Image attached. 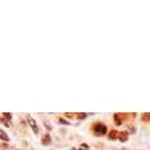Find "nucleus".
I'll list each match as a JSON object with an SVG mask.
<instances>
[{
	"label": "nucleus",
	"mask_w": 150,
	"mask_h": 150,
	"mask_svg": "<svg viewBox=\"0 0 150 150\" xmlns=\"http://www.w3.org/2000/svg\"><path fill=\"white\" fill-rule=\"evenodd\" d=\"M93 131L97 134V135H105L106 134V127L102 123H98L93 127Z\"/></svg>",
	"instance_id": "obj_1"
},
{
	"label": "nucleus",
	"mask_w": 150,
	"mask_h": 150,
	"mask_svg": "<svg viewBox=\"0 0 150 150\" xmlns=\"http://www.w3.org/2000/svg\"><path fill=\"white\" fill-rule=\"evenodd\" d=\"M125 117H127V115H124V114H115L114 118H115L116 125H121V124L123 123V120H124Z\"/></svg>",
	"instance_id": "obj_2"
},
{
	"label": "nucleus",
	"mask_w": 150,
	"mask_h": 150,
	"mask_svg": "<svg viewBox=\"0 0 150 150\" xmlns=\"http://www.w3.org/2000/svg\"><path fill=\"white\" fill-rule=\"evenodd\" d=\"M27 122H28V124L32 127L33 132H34V134H38V127H37V124H35V121H34L30 115H27Z\"/></svg>",
	"instance_id": "obj_3"
},
{
	"label": "nucleus",
	"mask_w": 150,
	"mask_h": 150,
	"mask_svg": "<svg viewBox=\"0 0 150 150\" xmlns=\"http://www.w3.org/2000/svg\"><path fill=\"white\" fill-rule=\"evenodd\" d=\"M11 117H12L11 114H7V112L3 114V118H1V121H3V123H4L6 127H10V120H11Z\"/></svg>",
	"instance_id": "obj_4"
},
{
	"label": "nucleus",
	"mask_w": 150,
	"mask_h": 150,
	"mask_svg": "<svg viewBox=\"0 0 150 150\" xmlns=\"http://www.w3.org/2000/svg\"><path fill=\"white\" fill-rule=\"evenodd\" d=\"M118 136H120V132L116 131V130H111V132L109 134V138L110 139H117Z\"/></svg>",
	"instance_id": "obj_5"
},
{
	"label": "nucleus",
	"mask_w": 150,
	"mask_h": 150,
	"mask_svg": "<svg viewBox=\"0 0 150 150\" xmlns=\"http://www.w3.org/2000/svg\"><path fill=\"white\" fill-rule=\"evenodd\" d=\"M118 139L121 142H125L128 139V132L127 131H123V132H120V136H118Z\"/></svg>",
	"instance_id": "obj_6"
},
{
	"label": "nucleus",
	"mask_w": 150,
	"mask_h": 150,
	"mask_svg": "<svg viewBox=\"0 0 150 150\" xmlns=\"http://www.w3.org/2000/svg\"><path fill=\"white\" fill-rule=\"evenodd\" d=\"M42 143H43L44 145H47V144H50V143H51V137H50V135H45V136L43 137V141H42Z\"/></svg>",
	"instance_id": "obj_7"
},
{
	"label": "nucleus",
	"mask_w": 150,
	"mask_h": 150,
	"mask_svg": "<svg viewBox=\"0 0 150 150\" xmlns=\"http://www.w3.org/2000/svg\"><path fill=\"white\" fill-rule=\"evenodd\" d=\"M0 137H1V139L3 141H5V142H7L10 138H8V136L5 134V131L4 130H0Z\"/></svg>",
	"instance_id": "obj_8"
},
{
	"label": "nucleus",
	"mask_w": 150,
	"mask_h": 150,
	"mask_svg": "<svg viewBox=\"0 0 150 150\" xmlns=\"http://www.w3.org/2000/svg\"><path fill=\"white\" fill-rule=\"evenodd\" d=\"M149 120H150V112H146V114H143L142 115V121L148 122Z\"/></svg>",
	"instance_id": "obj_9"
},
{
	"label": "nucleus",
	"mask_w": 150,
	"mask_h": 150,
	"mask_svg": "<svg viewBox=\"0 0 150 150\" xmlns=\"http://www.w3.org/2000/svg\"><path fill=\"white\" fill-rule=\"evenodd\" d=\"M65 116L69 117V118H73V117H76V116H77V114H69V112H66Z\"/></svg>",
	"instance_id": "obj_10"
},
{
	"label": "nucleus",
	"mask_w": 150,
	"mask_h": 150,
	"mask_svg": "<svg viewBox=\"0 0 150 150\" xmlns=\"http://www.w3.org/2000/svg\"><path fill=\"white\" fill-rule=\"evenodd\" d=\"M77 117L78 120H84L86 117V114H77Z\"/></svg>",
	"instance_id": "obj_11"
},
{
	"label": "nucleus",
	"mask_w": 150,
	"mask_h": 150,
	"mask_svg": "<svg viewBox=\"0 0 150 150\" xmlns=\"http://www.w3.org/2000/svg\"><path fill=\"white\" fill-rule=\"evenodd\" d=\"M58 121H59V123H62V124H70V123H69V122H66V121H64V120H63V118H59V120H58Z\"/></svg>",
	"instance_id": "obj_12"
},
{
	"label": "nucleus",
	"mask_w": 150,
	"mask_h": 150,
	"mask_svg": "<svg viewBox=\"0 0 150 150\" xmlns=\"http://www.w3.org/2000/svg\"><path fill=\"white\" fill-rule=\"evenodd\" d=\"M88 148H89V146H88L86 144H82V145H81V150H88Z\"/></svg>",
	"instance_id": "obj_13"
},
{
	"label": "nucleus",
	"mask_w": 150,
	"mask_h": 150,
	"mask_svg": "<svg viewBox=\"0 0 150 150\" xmlns=\"http://www.w3.org/2000/svg\"><path fill=\"white\" fill-rule=\"evenodd\" d=\"M44 124H45V125H46V127H47V129H49V130H51V125H50V124H49V123H47V122H46V121H45V122H44Z\"/></svg>",
	"instance_id": "obj_14"
},
{
	"label": "nucleus",
	"mask_w": 150,
	"mask_h": 150,
	"mask_svg": "<svg viewBox=\"0 0 150 150\" xmlns=\"http://www.w3.org/2000/svg\"><path fill=\"white\" fill-rule=\"evenodd\" d=\"M71 150H77V149H76V148H72V149H71Z\"/></svg>",
	"instance_id": "obj_15"
}]
</instances>
